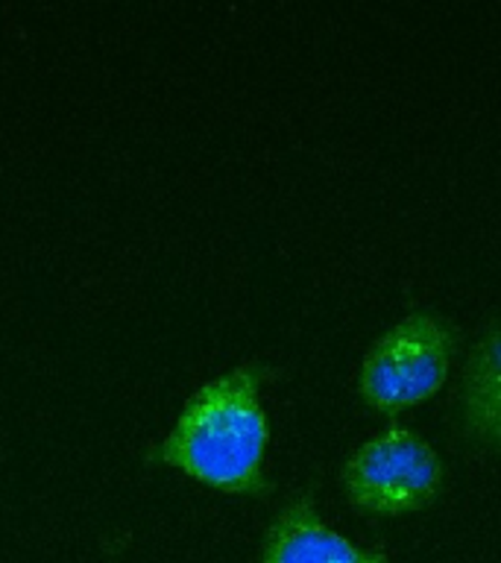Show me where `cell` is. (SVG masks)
<instances>
[{
    "label": "cell",
    "instance_id": "cell-1",
    "mask_svg": "<svg viewBox=\"0 0 501 563\" xmlns=\"http://www.w3.org/2000/svg\"><path fill=\"white\" fill-rule=\"evenodd\" d=\"M279 376L276 364L253 358L209 378L185 399L174 429L149 446L147 461L226 496L270 499L276 484L267 475L270 417L261 387Z\"/></svg>",
    "mask_w": 501,
    "mask_h": 563
},
{
    "label": "cell",
    "instance_id": "cell-2",
    "mask_svg": "<svg viewBox=\"0 0 501 563\" xmlns=\"http://www.w3.org/2000/svg\"><path fill=\"white\" fill-rule=\"evenodd\" d=\"M460 343L464 332L455 320L428 308L408 311L360 355L355 394L385 417L411 411L446 387Z\"/></svg>",
    "mask_w": 501,
    "mask_h": 563
},
{
    "label": "cell",
    "instance_id": "cell-3",
    "mask_svg": "<svg viewBox=\"0 0 501 563\" xmlns=\"http://www.w3.org/2000/svg\"><path fill=\"white\" fill-rule=\"evenodd\" d=\"M341 490L358 514L399 519L428 510L446 490V464L416 429L390 422L346 455Z\"/></svg>",
    "mask_w": 501,
    "mask_h": 563
},
{
    "label": "cell",
    "instance_id": "cell-4",
    "mask_svg": "<svg viewBox=\"0 0 501 563\" xmlns=\"http://www.w3.org/2000/svg\"><path fill=\"white\" fill-rule=\"evenodd\" d=\"M258 563H390L381 549H367L334 531L316 508V487L290 496L264 531Z\"/></svg>",
    "mask_w": 501,
    "mask_h": 563
},
{
    "label": "cell",
    "instance_id": "cell-5",
    "mask_svg": "<svg viewBox=\"0 0 501 563\" xmlns=\"http://www.w3.org/2000/svg\"><path fill=\"white\" fill-rule=\"evenodd\" d=\"M455 426L472 452L501 457V314L466 350L455 390Z\"/></svg>",
    "mask_w": 501,
    "mask_h": 563
}]
</instances>
